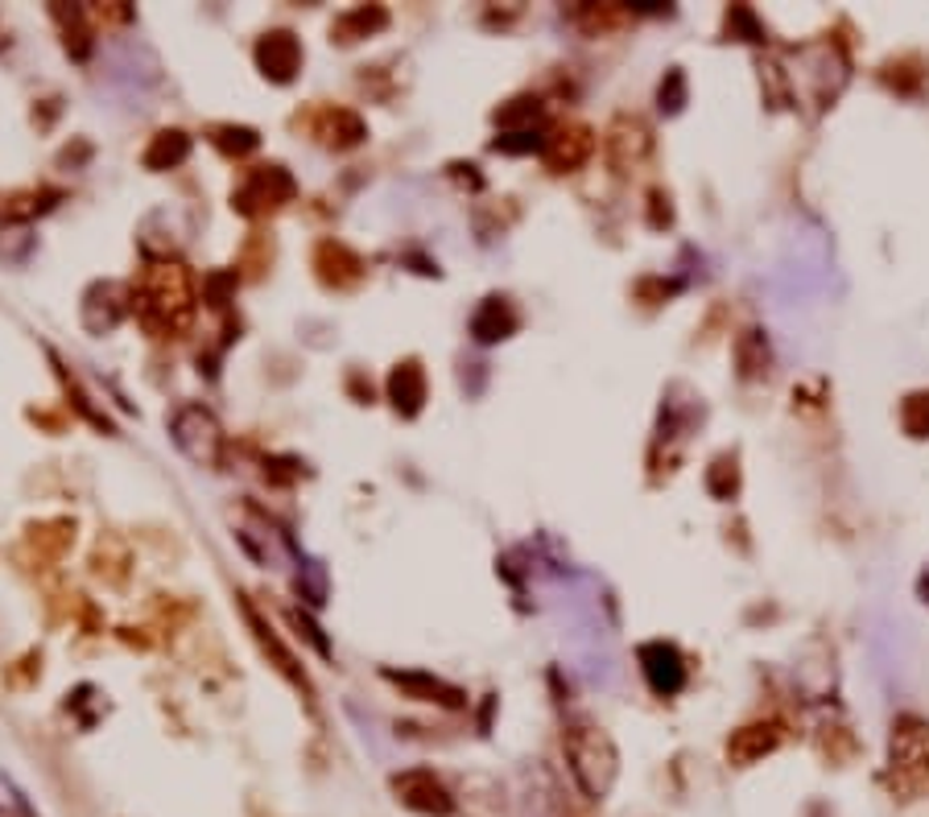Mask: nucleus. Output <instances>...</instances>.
<instances>
[{"label": "nucleus", "mask_w": 929, "mask_h": 817, "mask_svg": "<svg viewBox=\"0 0 929 817\" xmlns=\"http://www.w3.org/2000/svg\"><path fill=\"white\" fill-rule=\"evenodd\" d=\"M132 310L145 322L149 334L166 339L178 334L195 315V277L178 260H162L145 273V285L132 297Z\"/></svg>", "instance_id": "1"}, {"label": "nucleus", "mask_w": 929, "mask_h": 817, "mask_svg": "<svg viewBox=\"0 0 929 817\" xmlns=\"http://www.w3.org/2000/svg\"><path fill=\"white\" fill-rule=\"evenodd\" d=\"M566 760H571V772H575L578 789L587 797L603 801L612 793L620 756H615V743L599 726H571L566 731Z\"/></svg>", "instance_id": "2"}, {"label": "nucleus", "mask_w": 929, "mask_h": 817, "mask_svg": "<svg viewBox=\"0 0 929 817\" xmlns=\"http://www.w3.org/2000/svg\"><path fill=\"white\" fill-rule=\"evenodd\" d=\"M297 182L285 166H252L244 169L240 186L232 190V211H240L244 220H264L278 215L285 203H294Z\"/></svg>", "instance_id": "3"}, {"label": "nucleus", "mask_w": 929, "mask_h": 817, "mask_svg": "<svg viewBox=\"0 0 929 817\" xmlns=\"http://www.w3.org/2000/svg\"><path fill=\"white\" fill-rule=\"evenodd\" d=\"M169 434H174V446H178L195 466H220L223 429H220V422H215V413H211L207 405L186 401V405L174 408V417H169Z\"/></svg>", "instance_id": "4"}, {"label": "nucleus", "mask_w": 929, "mask_h": 817, "mask_svg": "<svg viewBox=\"0 0 929 817\" xmlns=\"http://www.w3.org/2000/svg\"><path fill=\"white\" fill-rule=\"evenodd\" d=\"M392 793L397 801L413 809V814H426V817H450L455 814V797L446 789L443 780L434 777L430 768H409V772H397L392 777Z\"/></svg>", "instance_id": "5"}, {"label": "nucleus", "mask_w": 929, "mask_h": 817, "mask_svg": "<svg viewBox=\"0 0 929 817\" xmlns=\"http://www.w3.org/2000/svg\"><path fill=\"white\" fill-rule=\"evenodd\" d=\"M306 129L315 137L322 149H334V153H343V149H355L368 141V125H364V116L352 108H315L306 116Z\"/></svg>", "instance_id": "6"}, {"label": "nucleus", "mask_w": 929, "mask_h": 817, "mask_svg": "<svg viewBox=\"0 0 929 817\" xmlns=\"http://www.w3.org/2000/svg\"><path fill=\"white\" fill-rule=\"evenodd\" d=\"M240 612H244V619H248V628H252V636H257L260 652H264V656L273 661V668H278L281 677H285V682H290V686H294L297 694H306V702H310V698H315V689H310V677H306V668L297 665V656H294V652H290V649H285V644H281V636H278V631L269 628V619H264V615H260L257 607L248 603V599H240Z\"/></svg>", "instance_id": "7"}, {"label": "nucleus", "mask_w": 929, "mask_h": 817, "mask_svg": "<svg viewBox=\"0 0 929 817\" xmlns=\"http://www.w3.org/2000/svg\"><path fill=\"white\" fill-rule=\"evenodd\" d=\"M257 58L260 74L269 79V83H294L297 71H302V42H297L290 29H269V34L257 37Z\"/></svg>", "instance_id": "8"}, {"label": "nucleus", "mask_w": 929, "mask_h": 817, "mask_svg": "<svg viewBox=\"0 0 929 817\" xmlns=\"http://www.w3.org/2000/svg\"><path fill=\"white\" fill-rule=\"evenodd\" d=\"M315 273L327 289H352L364 281L368 264L360 260V252H352L343 240H318L315 248Z\"/></svg>", "instance_id": "9"}, {"label": "nucleus", "mask_w": 929, "mask_h": 817, "mask_svg": "<svg viewBox=\"0 0 929 817\" xmlns=\"http://www.w3.org/2000/svg\"><path fill=\"white\" fill-rule=\"evenodd\" d=\"M129 301H125V285H111V281H99L87 289L83 297V327L92 334H108L116 331V322L125 318Z\"/></svg>", "instance_id": "10"}, {"label": "nucleus", "mask_w": 929, "mask_h": 817, "mask_svg": "<svg viewBox=\"0 0 929 817\" xmlns=\"http://www.w3.org/2000/svg\"><path fill=\"white\" fill-rule=\"evenodd\" d=\"M640 668H645L649 686L657 689L661 698L678 694V689H682V682H686L682 656H678V649H673V644H666V640H652V644H645V649H640Z\"/></svg>", "instance_id": "11"}, {"label": "nucleus", "mask_w": 929, "mask_h": 817, "mask_svg": "<svg viewBox=\"0 0 929 817\" xmlns=\"http://www.w3.org/2000/svg\"><path fill=\"white\" fill-rule=\"evenodd\" d=\"M385 392H389L392 408H397L401 417H418L422 405H426V371H422V364H418V359H401V364L389 371Z\"/></svg>", "instance_id": "12"}, {"label": "nucleus", "mask_w": 929, "mask_h": 817, "mask_svg": "<svg viewBox=\"0 0 929 817\" xmlns=\"http://www.w3.org/2000/svg\"><path fill=\"white\" fill-rule=\"evenodd\" d=\"M385 25H389V9H385V4H360V9H348L343 17H334L331 42L352 46V42H364V37L380 34Z\"/></svg>", "instance_id": "13"}, {"label": "nucleus", "mask_w": 929, "mask_h": 817, "mask_svg": "<svg viewBox=\"0 0 929 817\" xmlns=\"http://www.w3.org/2000/svg\"><path fill=\"white\" fill-rule=\"evenodd\" d=\"M385 677H389L397 689H405L409 698H418V702H438V706H463V689L446 686L438 677H430V673H397V668H385Z\"/></svg>", "instance_id": "14"}, {"label": "nucleus", "mask_w": 929, "mask_h": 817, "mask_svg": "<svg viewBox=\"0 0 929 817\" xmlns=\"http://www.w3.org/2000/svg\"><path fill=\"white\" fill-rule=\"evenodd\" d=\"M591 145L595 141L587 129H562L545 141V162H550V169H557V174H571V169H578L587 157H591Z\"/></svg>", "instance_id": "15"}, {"label": "nucleus", "mask_w": 929, "mask_h": 817, "mask_svg": "<svg viewBox=\"0 0 929 817\" xmlns=\"http://www.w3.org/2000/svg\"><path fill=\"white\" fill-rule=\"evenodd\" d=\"M517 331V315H513V306L504 301V297H487L480 310L471 315V334H475V343H501L508 334Z\"/></svg>", "instance_id": "16"}, {"label": "nucleus", "mask_w": 929, "mask_h": 817, "mask_svg": "<svg viewBox=\"0 0 929 817\" xmlns=\"http://www.w3.org/2000/svg\"><path fill=\"white\" fill-rule=\"evenodd\" d=\"M190 149L195 145H190V137H186L183 129H162L153 141H149L141 162H145V169H153V174H166V169L183 166L186 157H190Z\"/></svg>", "instance_id": "17"}, {"label": "nucleus", "mask_w": 929, "mask_h": 817, "mask_svg": "<svg viewBox=\"0 0 929 817\" xmlns=\"http://www.w3.org/2000/svg\"><path fill=\"white\" fill-rule=\"evenodd\" d=\"M645 149H649V132L640 129L636 120H620L608 137V153H612V166H628V162H640L645 157Z\"/></svg>", "instance_id": "18"}, {"label": "nucleus", "mask_w": 929, "mask_h": 817, "mask_svg": "<svg viewBox=\"0 0 929 817\" xmlns=\"http://www.w3.org/2000/svg\"><path fill=\"white\" fill-rule=\"evenodd\" d=\"M211 145L220 149L223 157H248V153H257L260 137L248 125H215L211 129Z\"/></svg>", "instance_id": "19"}, {"label": "nucleus", "mask_w": 929, "mask_h": 817, "mask_svg": "<svg viewBox=\"0 0 929 817\" xmlns=\"http://www.w3.org/2000/svg\"><path fill=\"white\" fill-rule=\"evenodd\" d=\"M50 13H55V21H62L67 50H71L74 58L92 55V29H87V13H83V9H62V4H55Z\"/></svg>", "instance_id": "20"}, {"label": "nucleus", "mask_w": 929, "mask_h": 817, "mask_svg": "<svg viewBox=\"0 0 929 817\" xmlns=\"http://www.w3.org/2000/svg\"><path fill=\"white\" fill-rule=\"evenodd\" d=\"M236 285H240V273L236 269H220V273H207L203 277V301L211 310H223L232 294H236Z\"/></svg>", "instance_id": "21"}, {"label": "nucleus", "mask_w": 929, "mask_h": 817, "mask_svg": "<svg viewBox=\"0 0 929 817\" xmlns=\"http://www.w3.org/2000/svg\"><path fill=\"white\" fill-rule=\"evenodd\" d=\"M55 199H58V190H30V194H17L13 203L4 206V215H9V220H34L42 211H50Z\"/></svg>", "instance_id": "22"}, {"label": "nucleus", "mask_w": 929, "mask_h": 817, "mask_svg": "<svg viewBox=\"0 0 929 817\" xmlns=\"http://www.w3.org/2000/svg\"><path fill=\"white\" fill-rule=\"evenodd\" d=\"M285 619H290V624H294V628H297V636H306V640L315 644L318 656H331V640L322 636V628H318V624H315V619H310V615H302V612H297V607H290V612H285Z\"/></svg>", "instance_id": "23"}, {"label": "nucleus", "mask_w": 929, "mask_h": 817, "mask_svg": "<svg viewBox=\"0 0 929 817\" xmlns=\"http://www.w3.org/2000/svg\"><path fill=\"white\" fill-rule=\"evenodd\" d=\"M525 116H538V99H513V108H501L496 111V120L501 125H517Z\"/></svg>", "instance_id": "24"}, {"label": "nucleus", "mask_w": 929, "mask_h": 817, "mask_svg": "<svg viewBox=\"0 0 929 817\" xmlns=\"http://www.w3.org/2000/svg\"><path fill=\"white\" fill-rule=\"evenodd\" d=\"M661 108H666V111L682 108V74H678V71L669 74V87L661 83Z\"/></svg>", "instance_id": "25"}]
</instances>
